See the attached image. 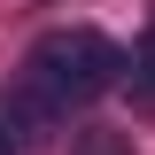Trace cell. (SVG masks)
<instances>
[{"label": "cell", "mask_w": 155, "mask_h": 155, "mask_svg": "<svg viewBox=\"0 0 155 155\" xmlns=\"http://www.w3.org/2000/svg\"><path fill=\"white\" fill-rule=\"evenodd\" d=\"M23 85H39V93L54 101V109H85V101H101L109 85H124V47L116 39H101V31H85V23H70V31H47L23 54Z\"/></svg>", "instance_id": "cell-1"}, {"label": "cell", "mask_w": 155, "mask_h": 155, "mask_svg": "<svg viewBox=\"0 0 155 155\" xmlns=\"http://www.w3.org/2000/svg\"><path fill=\"white\" fill-rule=\"evenodd\" d=\"M54 101L39 93V85H0V147L8 155H23V147H39V140H54Z\"/></svg>", "instance_id": "cell-2"}, {"label": "cell", "mask_w": 155, "mask_h": 155, "mask_svg": "<svg viewBox=\"0 0 155 155\" xmlns=\"http://www.w3.org/2000/svg\"><path fill=\"white\" fill-rule=\"evenodd\" d=\"M70 155H132V132H109V124H85V132H70Z\"/></svg>", "instance_id": "cell-3"}, {"label": "cell", "mask_w": 155, "mask_h": 155, "mask_svg": "<svg viewBox=\"0 0 155 155\" xmlns=\"http://www.w3.org/2000/svg\"><path fill=\"white\" fill-rule=\"evenodd\" d=\"M140 70H147V78H155V31H147V47H140Z\"/></svg>", "instance_id": "cell-4"}, {"label": "cell", "mask_w": 155, "mask_h": 155, "mask_svg": "<svg viewBox=\"0 0 155 155\" xmlns=\"http://www.w3.org/2000/svg\"><path fill=\"white\" fill-rule=\"evenodd\" d=\"M0 155H8V147H0Z\"/></svg>", "instance_id": "cell-5"}]
</instances>
